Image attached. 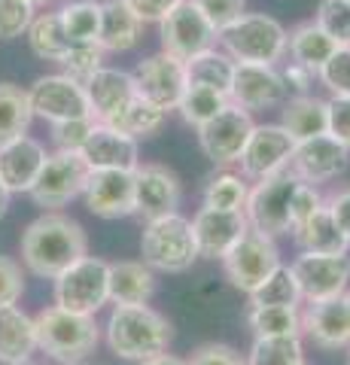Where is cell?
<instances>
[{
	"instance_id": "obj_1",
	"label": "cell",
	"mask_w": 350,
	"mask_h": 365,
	"mask_svg": "<svg viewBox=\"0 0 350 365\" xmlns=\"http://www.w3.org/2000/svg\"><path fill=\"white\" fill-rule=\"evenodd\" d=\"M21 262L34 277L55 280L58 274L73 265L76 259L88 256L86 228L58 210H46L21 232Z\"/></svg>"
},
{
	"instance_id": "obj_2",
	"label": "cell",
	"mask_w": 350,
	"mask_h": 365,
	"mask_svg": "<svg viewBox=\"0 0 350 365\" xmlns=\"http://www.w3.org/2000/svg\"><path fill=\"white\" fill-rule=\"evenodd\" d=\"M104 338L113 356L143 362L159 356V353H168L174 329L150 304H113L104 326Z\"/></svg>"
},
{
	"instance_id": "obj_3",
	"label": "cell",
	"mask_w": 350,
	"mask_h": 365,
	"mask_svg": "<svg viewBox=\"0 0 350 365\" xmlns=\"http://www.w3.org/2000/svg\"><path fill=\"white\" fill-rule=\"evenodd\" d=\"M34 329H37V350H43L58 365L83 362L86 356H92L101 341V329L95 317L64 311L58 304L43 307L34 317Z\"/></svg>"
},
{
	"instance_id": "obj_4",
	"label": "cell",
	"mask_w": 350,
	"mask_h": 365,
	"mask_svg": "<svg viewBox=\"0 0 350 365\" xmlns=\"http://www.w3.org/2000/svg\"><path fill=\"white\" fill-rule=\"evenodd\" d=\"M140 262L162 274H183L189 271L198 256L192 222L180 213H168L159 220H146L140 235Z\"/></svg>"
},
{
	"instance_id": "obj_5",
	"label": "cell",
	"mask_w": 350,
	"mask_h": 365,
	"mask_svg": "<svg viewBox=\"0 0 350 365\" xmlns=\"http://www.w3.org/2000/svg\"><path fill=\"white\" fill-rule=\"evenodd\" d=\"M222 49L241 64H271L287 55V28L265 13H244L220 34Z\"/></svg>"
},
{
	"instance_id": "obj_6",
	"label": "cell",
	"mask_w": 350,
	"mask_h": 365,
	"mask_svg": "<svg viewBox=\"0 0 350 365\" xmlns=\"http://www.w3.org/2000/svg\"><path fill=\"white\" fill-rule=\"evenodd\" d=\"M107 265L110 262L98 256H83L73 265H67L52 283L55 304L73 314L95 317L101 307L110 302V287H107Z\"/></svg>"
},
{
	"instance_id": "obj_7",
	"label": "cell",
	"mask_w": 350,
	"mask_h": 365,
	"mask_svg": "<svg viewBox=\"0 0 350 365\" xmlns=\"http://www.w3.org/2000/svg\"><path fill=\"white\" fill-rule=\"evenodd\" d=\"M299 182L302 180L289 168L256 180V186L250 189L247 204H244V216L250 222V228H256V232H262L268 237L289 235V204H292Z\"/></svg>"
},
{
	"instance_id": "obj_8",
	"label": "cell",
	"mask_w": 350,
	"mask_h": 365,
	"mask_svg": "<svg viewBox=\"0 0 350 365\" xmlns=\"http://www.w3.org/2000/svg\"><path fill=\"white\" fill-rule=\"evenodd\" d=\"M88 174H92V168L86 165V158L80 153H58L55 150L46 155V162H43L28 195L43 210H58L64 204H71L73 198L83 195Z\"/></svg>"
},
{
	"instance_id": "obj_9",
	"label": "cell",
	"mask_w": 350,
	"mask_h": 365,
	"mask_svg": "<svg viewBox=\"0 0 350 365\" xmlns=\"http://www.w3.org/2000/svg\"><path fill=\"white\" fill-rule=\"evenodd\" d=\"M220 262H222L225 277L232 280V287L250 295L253 289L262 287L268 274L280 265V250L274 244V237L250 228Z\"/></svg>"
},
{
	"instance_id": "obj_10",
	"label": "cell",
	"mask_w": 350,
	"mask_h": 365,
	"mask_svg": "<svg viewBox=\"0 0 350 365\" xmlns=\"http://www.w3.org/2000/svg\"><path fill=\"white\" fill-rule=\"evenodd\" d=\"M28 101L34 116L49 125L67 119H92L83 83H76L67 73H46L34 79V86L28 88Z\"/></svg>"
},
{
	"instance_id": "obj_11",
	"label": "cell",
	"mask_w": 350,
	"mask_h": 365,
	"mask_svg": "<svg viewBox=\"0 0 350 365\" xmlns=\"http://www.w3.org/2000/svg\"><path fill=\"white\" fill-rule=\"evenodd\" d=\"M159 37H162V52L174 55L180 61H189L198 52L217 46L220 34L207 25V19L201 16L195 0H180L171 13L159 21Z\"/></svg>"
},
{
	"instance_id": "obj_12",
	"label": "cell",
	"mask_w": 350,
	"mask_h": 365,
	"mask_svg": "<svg viewBox=\"0 0 350 365\" xmlns=\"http://www.w3.org/2000/svg\"><path fill=\"white\" fill-rule=\"evenodd\" d=\"M302 302L338 299L350 287V256L347 253H299L292 262Z\"/></svg>"
},
{
	"instance_id": "obj_13",
	"label": "cell",
	"mask_w": 350,
	"mask_h": 365,
	"mask_svg": "<svg viewBox=\"0 0 350 365\" xmlns=\"http://www.w3.org/2000/svg\"><path fill=\"white\" fill-rule=\"evenodd\" d=\"M131 76H134V86H138V95L146 98L150 104H155L159 110H165V113L177 110L180 98H183V91L189 86L186 61H180L168 52L146 55L143 61H138Z\"/></svg>"
},
{
	"instance_id": "obj_14",
	"label": "cell",
	"mask_w": 350,
	"mask_h": 365,
	"mask_svg": "<svg viewBox=\"0 0 350 365\" xmlns=\"http://www.w3.org/2000/svg\"><path fill=\"white\" fill-rule=\"evenodd\" d=\"M253 116L241 107L229 104L222 113H217L207 125L198 128V146L213 165L220 168H229V165H238V158L244 153L247 140H250V131H253Z\"/></svg>"
},
{
	"instance_id": "obj_15",
	"label": "cell",
	"mask_w": 350,
	"mask_h": 365,
	"mask_svg": "<svg viewBox=\"0 0 350 365\" xmlns=\"http://www.w3.org/2000/svg\"><path fill=\"white\" fill-rule=\"evenodd\" d=\"M287 86L277 67L271 64H235V79L229 88V104L241 107L247 113L256 110H274L284 107L287 101Z\"/></svg>"
},
{
	"instance_id": "obj_16",
	"label": "cell",
	"mask_w": 350,
	"mask_h": 365,
	"mask_svg": "<svg viewBox=\"0 0 350 365\" xmlns=\"http://www.w3.org/2000/svg\"><path fill=\"white\" fill-rule=\"evenodd\" d=\"M183 186L180 177L165 165H138L134 168V213L143 220H159L168 213H180Z\"/></svg>"
},
{
	"instance_id": "obj_17",
	"label": "cell",
	"mask_w": 350,
	"mask_h": 365,
	"mask_svg": "<svg viewBox=\"0 0 350 365\" xmlns=\"http://www.w3.org/2000/svg\"><path fill=\"white\" fill-rule=\"evenodd\" d=\"M350 165V150L341 146L329 134H320V137H311V140H299L292 146V155H289V170L296 174L299 180L311 182H329L335 177H341Z\"/></svg>"
},
{
	"instance_id": "obj_18",
	"label": "cell",
	"mask_w": 350,
	"mask_h": 365,
	"mask_svg": "<svg viewBox=\"0 0 350 365\" xmlns=\"http://www.w3.org/2000/svg\"><path fill=\"white\" fill-rule=\"evenodd\" d=\"M292 146H296V140H292L280 125H253L250 140H247L244 153L238 158L241 177L262 180V177H271V174H277V170H284L289 165Z\"/></svg>"
},
{
	"instance_id": "obj_19",
	"label": "cell",
	"mask_w": 350,
	"mask_h": 365,
	"mask_svg": "<svg viewBox=\"0 0 350 365\" xmlns=\"http://www.w3.org/2000/svg\"><path fill=\"white\" fill-rule=\"evenodd\" d=\"M189 222H192V237H195L201 259H222L250 232V222H247L244 210L201 207Z\"/></svg>"
},
{
	"instance_id": "obj_20",
	"label": "cell",
	"mask_w": 350,
	"mask_h": 365,
	"mask_svg": "<svg viewBox=\"0 0 350 365\" xmlns=\"http://www.w3.org/2000/svg\"><path fill=\"white\" fill-rule=\"evenodd\" d=\"M88 213L101 220L134 216V170H92L83 189Z\"/></svg>"
},
{
	"instance_id": "obj_21",
	"label": "cell",
	"mask_w": 350,
	"mask_h": 365,
	"mask_svg": "<svg viewBox=\"0 0 350 365\" xmlns=\"http://www.w3.org/2000/svg\"><path fill=\"white\" fill-rule=\"evenodd\" d=\"M80 155L92 170H134L140 165V146L134 137L122 134L110 125L95 122L88 140L83 143Z\"/></svg>"
},
{
	"instance_id": "obj_22",
	"label": "cell",
	"mask_w": 350,
	"mask_h": 365,
	"mask_svg": "<svg viewBox=\"0 0 350 365\" xmlns=\"http://www.w3.org/2000/svg\"><path fill=\"white\" fill-rule=\"evenodd\" d=\"M46 155H49L46 146L31 134H21L16 140L0 146V182L6 186L9 195H16V192H31L43 162H46Z\"/></svg>"
},
{
	"instance_id": "obj_23",
	"label": "cell",
	"mask_w": 350,
	"mask_h": 365,
	"mask_svg": "<svg viewBox=\"0 0 350 365\" xmlns=\"http://www.w3.org/2000/svg\"><path fill=\"white\" fill-rule=\"evenodd\" d=\"M302 335H308L323 350H344L350 344V323L344 295L323 302H308L302 311Z\"/></svg>"
},
{
	"instance_id": "obj_24",
	"label": "cell",
	"mask_w": 350,
	"mask_h": 365,
	"mask_svg": "<svg viewBox=\"0 0 350 365\" xmlns=\"http://www.w3.org/2000/svg\"><path fill=\"white\" fill-rule=\"evenodd\" d=\"M83 88L88 98L92 119L101 125H107L119 110H125L131 104V98H138L134 76L125 71H116V67H101L92 79H86Z\"/></svg>"
},
{
	"instance_id": "obj_25",
	"label": "cell",
	"mask_w": 350,
	"mask_h": 365,
	"mask_svg": "<svg viewBox=\"0 0 350 365\" xmlns=\"http://www.w3.org/2000/svg\"><path fill=\"white\" fill-rule=\"evenodd\" d=\"M107 287L113 304H150V299L155 295V271L134 259L110 262Z\"/></svg>"
},
{
	"instance_id": "obj_26",
	"label": "cell",
	"mask_w": 350,
	"mask_h": 365,
	"mask_svg": "<svg viewBox=\"0 0 350 365\" xmlns=\"http://www.w3.org/2000/svg\"><path fill=\"white\" fill-rule=\"evenodd\" d=\"M34 350H37L34 317H28L19 304L0 307V362L4 365L31 362Z\"/></svg>"
},
{
	"instance_id": "obj_27",
	"label": "cell",
	"mask_w": 350,
	"mask_h": 365,
	"mask_svg": "<svg viewBox=\"0 0 350 365\" xmlns=\"http://www.w3.org/2000/svg\"><path fill=\"white\" fill-rule=\"evenodd\" d=\"M326 125H329V104L317 95H292L280 107V128L296 143L326 134Z\"/></svg>"
},
{
	"instance_id": "obj_28",
	"label": "cell",
	"mask_w": 350,
	"mask_h": 365,
	"mask_svg": "<svg viewBox=\"0 0 350 365\" xmlns=\"http://www.w3.org/2000/svg\"><path fill=\"white\" fill-rule=\"evenodd\" d=\"M143 21L122 0H101V28L98 46L104 52H128L138 46Z\"/></svg>"
},
{
	"instance_id": "obj_29",
	"label": "cell",
	"mask_w": 350,
	"mask_h": 365,
	"mask_svg": "<svg viewBox=\"0 0 350 365\" xmlns=\"http://www.w3.org/2000/svg\"><path fill=\"white\" fill-rule=\"evenodd\" d=\"M335 49L338 46L320 31L317 21H302V25H296L287 34L289 58L296 64H302V67H308V71H314V73H320V67L332 58Z\"/></svg>"
},
{
	"instance_id": "obj_30",
	"label": "cell",
	"mask_w": 350,
	"mask_h": 365,
	"mask_svg": "<svg viewBox=\"0 0 350 365\" xmlns=\"http://www.w3.org/2000/svg\"><path fill=\"white\" fill-rule=\"evenodd\" d=\"M292 237H296V244L302 247V253H347L350 250L347 237L341 235V228L332 220L326 204L308 222H302L296 232H292Z\"/></svg>"
},
{
	"instance_id": "obj_31",
	"label": "cell",
	"mask_w": 350,
	"mask_h": 365,
	"mask_svg": "<svg viewBox=\"0 0 350 365\" xmlns=\"http://www.w3.org/2000/svg\"><path fill=\"white\" fill-rule=\"evenodd\" d=\"M235 61L225 49H217V46H210V49L198 52L195 58L186 61V79L195 86H207V88H217L222 95H229L232 88V79H235Z\"/></svg>"
},
{
	"instance_id": "obj_32",
	"label": "cell",
	"mask_w": 350,
	"mask_h": 365,
	"mask_svg": "<svg viewBox=\"0 0 350 365\" xmlns=\"http://www.w3.org/2000/svg\"><path fill=\"white\" fill-rule=\"evenodd\" d=\"M25 37H28V46H31V52L37 55V58L55 61V64H61V58L71 52V46H73L71 37H67L64 28H61L58 13H40L37 19L31 21Z\"/></svg>"
},
{
	"instance_id": "obj_33",
	"label": "cell",
	"mask_w": 350,
	"mask_h": 365,
	"mask_svg": "<svg viewBox=\"0 0 350 365\" xmlns=\"http://www.w3.org/2000/svg\"><path fill=\"white\" fill-rule=\"evenodd\" d=\"M31 122H34V113H31L28 88L0 83V146L28 134Z\"/></svg>"
},
{
	"instance_id": "obj_34",
	"label": "cell",
	"mask_w": 350,
	"mask_h": 365,
	"mask_svg": "<svg viewBox=\"0 0 350 365\" xmlns=\"http://www.w3.org/2000/svg\"><path fill=\"white\" fill-rule=\"evenodd\" d=\"M247 323H250L256 338L302 335V307H280V304L256 307V304H250V311H247Z\"/></svg>"
},
{
	"instance_id": "obj_35",
	"label": "cell",
	"mask_w": 350,
	"mask_h": 365,
	"mask_svg": "<svg viewBox=\"0 0 350 365\" xmlns=\"http://www.w3.org/2000/svg\"><path fill=\"white\" fill-rule=\"evenodd\" d=\"M165 116H168L165 110H159L155 104H150L146 98L138 95V98H131V104L125 110H119L107 125H110V128H116V131H122V134L134 137V140L140 143L143 137H153L155 131L162 128Z\"/></svg>"
},
{
	"instance_id": "obj_36",
	"label": "cell",
	"mask_w": 350,
	"mask_h": 365,
	"mask_svg": "<svg viewBox=\"0 0 350 365\" xmlns=\"http://www.w3.org/2000/svg\"><path fill=\"white\" fill-rule=\"evenodd\" d=\"M225 107H229V95H222V91H217V88H207V86L189 83L183 98H180V104H177V113L186 125H192V128L198 131L201 125H207Z\"/></svg>"
},
{
	"instance_id": "obj_37",
	"label": "cell",
	"mask_w": 350,
	"mask_h": 365,
	"mask_svg": "<svg viewBox=\"0 0 350 365\" xmlns=\"http://www.w3.org/2000/svg\"><path fill=\"white\" fill-rule=\"evenodd\" d=\"M250 304H256V307H268V304L302 307V289H299V280H296V274H292V268L280 262L265 277L262 287L250 292Z\"/></svg>"
},
{
	"instance_id": "obj_38",
	"label": "cell",
	"mask_w": 350,
	"mask_h": 365,
	"mask_svg": "<svg viewBox=\"0 0 350 365\" xmlns=\"http://www.w3.org/2000/svg\"><path fill=\"white\" fill-rule=\"evenodd\" d=\"M58 19L71 43H98L101 0H71L58 9Z\"/></svg>"
},
{
	"instance_id": "obj_39",
	"label": "cell",
	"mask_w": 350,
	"mask_h": 365,
	"mask_svg": "<svg viewBox=\"0 0 350 365\" xmlns=\"http://www.w3.org/2000/svg\"><path fill=\"white\" fill-rule=\"evenodd\" d=\"M247 195H250L247 177L232 174V170H220V174H213L205 182L201 201H205V207H217V210H244Z\"/></svg>"
},
{
	"instance_id": "obj_40",
	"label": "cell",
	"mask_w": 350,
	"mask_h": 365,
	"mask_svg": "<svg viewBox=\"0 0 350 365\" xmlns=\"http://www.w3.org/2000/svg\"><path fill=\"white\" fill-rule=\"evenodd\" d=\"M247 365H304V347L302 335L289 338H256L250 353H247Z\"/></svg>"
},
{
	"instance_id": "obj_41",
	"label": "cell",
	"mask_w": 350,
	"mask_h": 365,
	"mask_svg": "<svg viewBox=\"0 0 350 365\" xmlns=\"http://www.w3.org/2000/svg\"><path fill=\"white\" fill-rule=\"evenodd\" d=\"M104 55L107 52L98 43H73L71 52L61 58V73L76 79V83H86L104 67Z\"/></svg>"
},
{
	"instance_id": "obj_42",
	"label": "cell",
	"mask_w": 350,
	"mask_h": 365,
	"mask_svg": "<svg viewBox=\"0 0 350 365\" xmlns=\"http://www.w3.org/2000/svg\"><path fill=\"white\" fill-rule=\"evenodd\" d=\"M314 21L335 46H350V0H320Z\"/></svg>"
},
{
	"instance_id": "obj_43",
	"label": "cell",
	"mask_w": 350,
	"mask_h": 365,
	"mask_svg": "<svg viewBox=\"0 0 350 365\" xmlns=\"http://www.w3.org/2000/svg\"><path fill=\"white\" fill-rule=\"evenodd\" d=\"M37 19V6L31 0H0V40H16L28 34Z\"/></svg>"
},
{
	"instance_id": "obj_44",
	"label": "cell",
	"mask_w": 350,
	"mask_h": 365,
	"mask_svg": "<svg viewBox=\"0 0 350 365\" xmlns=\"http://www.w3.org/2000/svg\"><path fill=\"white\" fill-rule=\"evenodd\" d=\"M317 79L332 95H350V46H338L332 58L320 67Z\"/></svg>"
},
{
	"instance_id": "obj_45",
	"label": "cell",
	"mask_w": 350,
	"mask_h": 365,
	"mask_svg": "<svg viewBox=\"0 0 350 365\" xmlns=\"http://www.w3.org/2000/svg\"><path fill=\"white\" fill-rule=\"evenodd\" d=\"M49 128H52V143L58 153H80L95 128V119H67V122L49 125Z\"/></svg>"
},
{
	"instance_id": "obj_46",
	"label": "cell",
	"mask_w": 350,
	"mask_h": 365,
	"mask_svg": "<svg viewBox=\"0 0 350 365\" xmlns=\"http://www.w3.org/2000/svg\"><path fill=\"white\" fill-rule=\"evenodd\" d=\"M195 6L201 9V16L207 19V25L217 34L232 28L247 13V0H195Z\"/></svg>"
},
{
	"instance_id": "obj_47",
	"label": "cell",
	"mask_w": 350,
	"mask_h": 365,
	"mask_svg": "<svg viewBox=\"0 0 350 365\" xmlns=\"http://www.w3.org/2000/svg\"><path fill=\"white\" fill-rule=\"evenodd\" d=\"M323 204H326V198L320 195V189L302 180L296 186V195H292V204H289V235L296 232L302 222H308Z\"/></svg>"
},
{
	"instance_id": "obj_48",
	"label": "cell",
	"mask_w": 350,
	"mask_h": 365,
	"mask_svg": "<svg viewBox=\"0 0 350 365\" xmlns=\"http://www.w3.org/2000/svg\"><path fill=\"white\" fill-rule=\"evenodd\" d=\"M21 292H25V274H21V265L9 256H0V307L19 304Z\"/></svg>"
},
{
	"instance_id": "obj_49",
	"label": "cell",
	"mask_w": 350,
	"mask_h": 365,
	"mask_svg": "<svg viewBox=\"0 0 350 365\" xmlns=\"http://www.w3.org/2000/svg\"><path fill=\"white\" fill-rule=\"evenodd\" d=\"M326 104H329V125H326V134L335 137L338 143L350 150V95H332Z\"/></svg>"
},
{
	"instance_id": "obj_50",
	"label": "cell",
	"mask_w": 350,
	"mask_h": 365,
	"mask_svg": "<svg viewBox=\"0 0 350 365\" xmlns=\"http://www.w3.org/2000/svg\"><path fill=\"white\" fill-rule=\"evenodd\" d=\"M189 365H247V359L241 356L235 347L229 344H201L195 353H192V359H186Z\"/></svg>"
},
{
	"instance_id": "obj_51",
	"label": "cell",
	"mask_w": 350,
	"mask_h": 365,
	"mask_svg": "<svg viewBox=\"0 0 350 365\" xmlns=\"http://www.w3.org/2000/svg\"><path fill=\"white\" fill-rule=\"evenodd\" d=\"M122 4H125L131 13L146 25V21H162L180 0H122Z\"/></svg>"
},
{
	"instance_id": "obj_52",
	"label": "cell",
	"mask_w": 350,
	"mask_h": 365,
	"mask_svg": "<svg viewBox=\"0 0 350 365\" xmlns=\"http://www.w3.org/2000/svg\"><path fill=\"white\" fill-rule=\"evenodd\" d=\"M280 76H284L287 91H296V95H311V86H314V79H317V73L296 61H289L284 71H280Z\"/></svg>"
},
{
	"instance_id": "obj_53",
	"label": "cell",
	"mask_w": 350,
	"mask_h": 365,
	"mask_svg": "<svg viewBox=\"0 0 350 365\" xmlns=\"http://www.w3.org/2000/svg\"><path fill=\"white\" fill-rule=\"evenodd\" d=\"M326 207H329L332 220L338 222V228H341V235L347 237V244H350V186H347V189L332 192V195L326 198Z\"/></svg>"
},
{
	"instance_id": "obj_54",
	"label": "cell",
	"mask_w": 350,
	"mask_h": 365,
	"mask_svg": "<svg viewBox=\"0 0 350 365\" xmlns=\"http://www.w3.org/2000/svg\"><path fill=\"white\" fill-rule=\"evenodd\" d=\"M138 365H189L186 359H180V356H171V353H159V356H153V359H143Z\"/></svg>"
},
{
	"instance_id": "obj_55",
	"label": "cell",
	"mask_w": 350,
	"mask_h": 365,
	"mask_svg": "<svg viewBox=\"0 0 350 365\" xmlns=\"http://www.w3.org/2000/svg\"><path fill=\"white\" fill-rule=\"evenodd\" d=\"M6 210H9V192H6L4 182H0V220L6 216Z\"/></svg>"
},
{
	"instance_id": "obj_56",
	"label": "cell",
	"mask_w": 350,
	"mask_h": 365,
	"mask_svg": "<svg viewBox=\"0 0 350 365\" xmlns=\"http://www.w3.org/2000/svg\"><path fill=\"white\" fill-rule=\"evenodd\" d=\"M344 307H347V323H350V289L344 292Z\"/></svg>"
},
{
	"instance_id": "obj_57",
	"label": "cell",
	"mask_w": 350,
	"mask_h": 365,
	"mask_svg": "<svg viewBox=\"0 0 350 365\" xmlns=\"http://www.w3.org/2000/svg\"><path fill=\"white\" fill-rule=\"evenodd\" d=\"M34 6H49V4H55V0H31Z\"/></svg>"
},
{
	"instance_id": "obj_58",
	"label": "cell",
	"mask_w": 350,
	"mask_h": 365,
	"mask_svg": "<svg viewBox=\"0 0 350 365\" xmlns=\"http://www.w3.org/2000/svg\"><path fill=\"white\" fill-rule=\"evenodd\" d=\"M347 365H350V344H347Z\"/></svg>"
},
{
	"instance_id": "obj_59",
	"label": "cell",
	"mask_w": 350,
	"mask_h": 365,
	"mask_svg": "<svg viewBox=\"0 0 350 365\" xmlns=\"http://www.w3.org/2000/svg\"><path fill=\"white\" fill-rule=\"evenodd\" d=\"M64 365H83V362H64Z\"/></svg>"
},
{
	"instance_id": "obj_60",
	"label": "cell",
	"mask_w": 350,
	"mask_h": 365,
	"mask_svg": "<svg viewBox=\"0 0 350 365\" xmlns=\"http://www.w3.org/2000/svg\"><path fill=\"white\" fill-rule=\"evenodd\" d=\"M19 365H34V362H19Z\"/></svg>"
},
{
	"instance_id": "obj_61",
	"label": "cell",
	"mask_w": 350,
	"mask_h": 365,
	"mask_svg": "<svg viewBox=\"0 0 350 365\" xmlns=\"http://www.w3.org/2000/svg\"><path fill=\"white\" fill-rule=\"evenodd\" d=\"M304 365H308V362H304Z\"/></svg>"
}]
</instances>
